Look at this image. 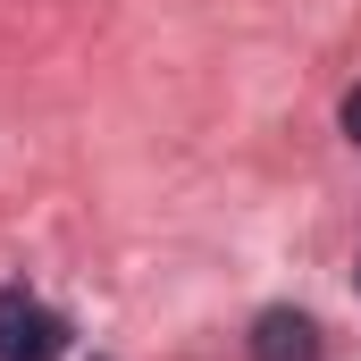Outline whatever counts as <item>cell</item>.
<instances>
[{
    "instance_id": "1",
    "label": "cell",
    "mask_w": 361,
    "mask_h": 361,
    "mask_svg": "<svg viewBox=\"0 0 361 361\" xmlns=\"http://www.w3.org/2000/svg\"><path fill=\"white\" fill-rule=\"evenodd\" d=\"M59 345H68V319L25 286H0V361H59Z\"/></svg>"
},
{
    "instance_id": "2",
    "label": "cell",
    "mask_w": 361,
    "mask_h": 361,
    "mask_svg": "<svg viewBox=\"0 0 361 361\" xmlns=\"http://www.w3.org/2000/svg\"><path fill=\"white\" fill-rule=\"evenodd\" d=\"M319 353H328V345H319V319H311V311L277 302V311L252 319V361H319Z\"/></svg>"
},
{
    "instance_id": "3",
    "label": "cell",
    "mask_w": 361,
    "mask_h": 361,
    "mask_svg": "<svg viewBox=\"0 0 361 361\" xmlns=\"http://www.w3.org/2000/svg\"><path fill=\"white\" fill-rule=\"evenodd\" d=\"M345 143H353V152H361V85L345 92Z\"/></svg>"
}]
</instances>
